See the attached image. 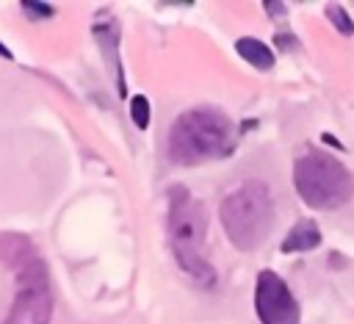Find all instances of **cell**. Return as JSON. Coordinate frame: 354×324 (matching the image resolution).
Segmentation results:
<instances>
[{
  "mask_svg": "<svg viewBox=\"0 0 354 324\" xmlns=\"http://www.w3.org/2000/svg\"><path fill=\"white\" fill-rule=\"evenodd\" d=\"M0 263L14 274V302L3 324H50L53 291L47 263L22 233H0Z\"/></svg>",
  "mask_w": 354,
  "mask_h": 324,
  "instance_id": "6da1fadb",
  "label": "cell"
},
{
  "mask_svg": "<svg viewBox=\"0 0 354 324\" xmlns=\"http://www.w3.org/2000/svg\"><path fill=\"white\" fill-rule=\"evenodd\" d=\"M166 222H169L166 230H169V244H171L174 260L199 285L210 288L216 282V271H213V266L207 263V258L202 252L205 233H207L205 205L185 186H171L169 188V219Z\"/></svg>",
  "mask_w": 354,
  "mask_h": 324,
  "instance_id": "7a4b0ae2",
  "label": "cell"
},
{
  "mask_svg": "<svg viewBox=\"0 0 354 324\" xmlns=\"http://www.w3.org/2000/svg\"><path fill=\"white\" fill-rule=\"evenodd\" d=\"M232 150V122L218 108L183 111L169 130V155L174 163L196 166Z\"/></svg>",
  "mask_w": 354,
  "mask_h": 324,
  "instance_id": "3957f363",
  "label": "cell"
},
{
  "mask_svg": "<svg viewBox=\"0 0 354 324\" xmlns=\"http://www.w3.org/2000/svg\"><path fill=\"white\" fill-rule=\"evenodd\" d=\"M274 202L260 180H249L230 191L221 202V224L238 249H254L271 230Z\"/></svg>",
  "mask_w": 354,
  "mask_h": 324,
  "instance_id": "277c9868",
  "label": "cell"
},
{
  "mask_svg": "<svg viewBox=\"0 0 354 324\" xmlns=\"http://www.w3.org/2000/svg\"><path fill=\"white\" fill-rule=\"evenodd\" d=\"M293 183H296L299 197L307 205L324 208V210L348 202V197L354 191L351 172L340 161H335L324 152H315V150H307L301 158H296Z\"/></svg>",
  "mask_w": 354,
  "mask_h": 324,
  "instance_id": "5b68a950",
  "label": "cell"
},
{
  "mask_svg": "<svg viewBox=\"0 0 354 324\" xmlns=\"http://www.w3.org/2000/svg\"><path fill=\"white\" fill-rule=\"evenodd\" d=\"M254 307L263 324H299V305L293 294L288 291L285 280L268 269L257 274Z\"/></svg>",
  "mask_w": 354,
  "mask_h": 324,
  "instance_id": "8992f818",
  "label": "cell"
},
{
  "mask_svg": "<svg viewBox=\"0 0 354 324\" xmlns=\"http://www.w3.org/2000/svg\"><path fill=\"white\" fill-rule=\"evenodd\" d=\"M321 244V230L315 227L313 219H299L290 233L285 235L282 241V252H307V249H315Z\"/></svg>",
  "mask_w": 354,
  "mask_h": 324,
  "instance_id": "52a82bcc",
  "label": "cell"
},
{
  "mask_svg": "<svg viewBox=\"0 0 354 324\" xmlns=\"http://www.w3.org/2000/svg\"><path fill=\"white\" fill-rule=\"evenodd\" d=\"M235 50H238V55H241L243 61H249L254 69H271V64H274V53H271V47H266L260 39L243 36V39L235 42Z\"/></svg>",
  "mask_w": 354,
  "mask_h": 324,
  "instance_id": "ba28073f",
  "label": "cell"
},
{
  "mask_svg": "<svg viewBox=\"0 0 354 324\" xmlns=\"http://www.w3.org/2000/svg\"><path fill=\"white\" fill-rule=\"evenodd\" d=\"M130 119H133L136 127L147 130V125H149V100L144 94H136L130 100Z\"/></svg>",
  "mask_w": 354,
  "mask_h": 324,
  "instance_id": "9c48e42d",
  "label": "cell"
},
{
  "mask_svg": "<svg viewBox=\"0 0 354 324\" xmlns=\"http://www.w3.org/2000/svg\"><path fill=\"white\" fill-rule=\"evenodd\" d=\"M326 17L335 22V28H337L340 33H346V36H348V33L354 30V25H351V17H348V14H346L340 6H329V8H326Z\"/></svg>",
  "mask_w": 354,
  "mask_h": 324,
  "instance_id": "30bf717a",
  "label": "cell"
},
{
  "mask_svg": "<svg viewBox=\"0 0 354 324\" xmlns=\"http://www.w3.org/2000/svg\"><path fill=\"white\" fill-rule=\"evenodd\" d=\"M22 8H25L28 14H33V17H47V14L53 11L50 6H39V3H33V0H25V3H22Z\"/></svg>",
  "mask_w": 354,
  "mask_h": 324,
  "instance_id": "8fae6325",
  "label": "cell"
},
{
  "mask_svg": "<svg viewBox=\"0 0 354 324\" xmlns=\"http://www.w3.org/2000/svg\"><path fill=\"white\" fill-rule=\"evenodd\" d=\"M0 53H3V55H8V50H6V47H3V44H0Z\"/></svg>",
  "mask_w": 354,
  "mask_h": 324,
  "instance_id": "7c38bea8",
  "label": "cell"
}]
</instances>
